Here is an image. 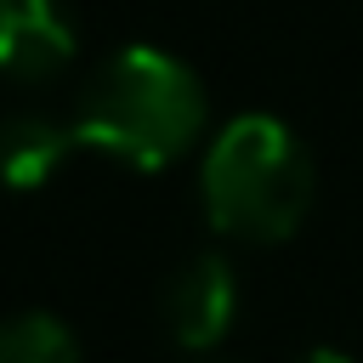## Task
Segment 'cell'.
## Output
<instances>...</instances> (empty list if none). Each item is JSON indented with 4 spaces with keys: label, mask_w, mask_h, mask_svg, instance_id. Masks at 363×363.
Listing matches in <instances>:
<instances>
[{
    "label": "cell",
    "mask_w": 363,
    "mask_h": 363,
    "mask_svg": "<svg viewBox=\"0 0 363 363\" xmlns=\"http://www.w3.org/2000/svg\"><path fill=\"white\" fill-rule=\"evenodd\" d=\"M204 119L210 96L182 57L159 45H125L79 91L74 142L130 170H164L204 136Z\"/></svg>",
    "instance_id": "cell-1"
},
{
    "label": "cell",
    "mask_w": 363,
    "mask_h": 363,
    "mask_svg": "<svg viewBox=\"0 0 363 363\" xmlns=\"http://www.w3.org/2000/svg\"><path fill=\"white\" fill-rule=\"evenodd\" d=\"M312 153L306 142L272 113L227 119L199 164L204 221L238 244H284L301 233L312 210Z\"/></svg>",
    "instance_id": "cell-2"
},
{
    "label": "cell",
    "mask_w": 363,
    "mask_h": 363,
    "mask_svg": "<svg viewBox=\"0 0 363 363\" xmlns=\"http://www.w3.org/2000/svg\"><path fill=\"white\" fill-rule=\"evenodd\" d=\"M233 312H238V278H233L227 255L199 250L164 278L159 318H164V335L182 352H210L233 329Z\"/></svg>",
    "instance_id": "cell-3"
},
{
    "label": "cell",
    "mask_w": 363,
    "mask_h": 363,
    "mask_svg": "<svg viewBox=\"0 0 363 363\" xmlns=\"http://www.w3.org/2000/svg\"><path fill=\"white\" fill-rule=\"evenodd\" d=\"M74 57H79V34L62 0H0V79L45 85Z\"/></svg>",
    "instance_id": "cell-4"
},
{
    "label": "cell",
    "mask_w": 363,
    "mask_h": 363,
    "mask_svg": "<svg viewBox=\"0 0 363 363\" xmlns=\"http://www.w3.org/2000/svg\"><path fill=\"white\" fill-rule=\"evenodd\" d=\"M74 147V125H57L45 113H6L0 119V187L28 193L45 187Z\"/></svg>",
    "instance_id": "cell-5"
},
{
    "label": "cell",
    "mask_w": 363,
    "mask_h": 363,
    "mask_svg": "<svg viewBox=\"0 0 363 363\" xmlns=\"http://www.w3.org/2000/svg\"><path fill=\"white\" fill-rule=\"evenodd\" d=\"M0 363H85L79 340L51 312H17L0 323Z\"/></svg>",
    "instance_id": "cell-6"
},
{
    "label": "cell",
    "mask_w": 363,
    "mask_h": 363,
    "mask_svg": "<svg viewBox=\"0 0 363 363\" xmlns=\"http://www.w3.org/2000/svg\"><path fill=\"white\" fill-rule=\"evenodd\" d=\"M301 363H352V357H346V352H335V346H312Z\"/></svg>",
    "instance_id": "cell-7"
}]
</instances>
